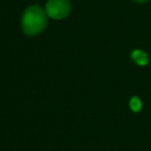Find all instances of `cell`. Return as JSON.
<instances>
[{
	"mask_svg": "<svg viewBox=\"0 0 151 151\" xmlns=\"http://www.w3.org/2000/svg\"><path fill=\"white\" fill-rule=\"evenodd\" d=\"M47 13L40 5H31L23 14L22 29L28 36L37 35L46 28L48 23Z\"/></svg>",
	"mask_w": 151,
	"mask_h": 151,
	"instance_id": "6da1fadb",
	"label": "cell"
},
{
	"mask_svg": "<svg viewBox=\"0 0 151 151\" xmlns=\"http://www.w3.org/2000/svg\"><path fill=\"white\" fill-rule=\"evenodd\" d=\"M71 5L68 0H49L46 4V13L54 20L66 18L70 13Z\"/></svg>",
	"mask_w": 151,
	"mask_h": 151,
	"instance_id": "7a4b0ae2",
	"label": "cell"
},
{
	"mask_svg": "<svg viewBox=\"0 0 151 151\" xmlns=\"http://www.w3.org/2000/svg\"><path fill=\"white\" fill-rule=\"evenodd\" d=\"M132 58L139 65H146L148 63V56L141 50H134L132 53Z\"/></svg>",
	"mask_w": 151,
	"mask_h": 151,
	"instance_id": "3957f363",
	"label": "cell"
},
{
	"mask_svg": "<svg viewBox=\"0 0 151 151\" xmlns=\"http://www.w3.org/2000/svg\"><path fill=\"white\" fill-rule=\"evenodd\" d=\"M129 107L134 112L140 111L141 108H142V103H141L140 99L137 96L132 97V99H130V101H129Z\"/></svg>",
	"mask_w": 151,
	"mask_h": 151,
	"instance_id": "277c9868",
	"label": "cell"
},
{
	"mask_svg": "<svg viewBox=\"0 0 151 151\" xmlns=\"http://www.w3.org/2000/svg\"><path fill=\"white\" fill-rule=\"evenodd\" d=\"M134 1H137V2H145L147 0H134Z\"/></svg>",
	"mask_w": 151,
	"mask_h": 151,
	"instance_id": "5b68a950",
	"label": "cell"
}]
</instances>
